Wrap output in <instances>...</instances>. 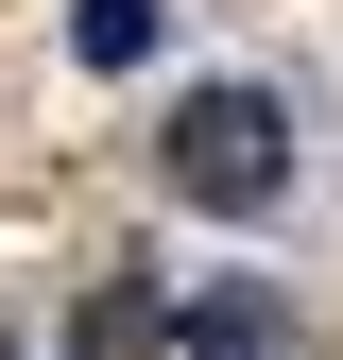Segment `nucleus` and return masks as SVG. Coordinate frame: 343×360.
<instances>
[{"instance_id": "7ed1b4c3", "label": "nucleus", "mask_w": 343, "mask_h": 360, "mask_svg": "<svg viewBox=\"0 0 343 360\" xmlns=\"http://www.w3.org/2000/svg\"><path fill=\"white\" fill-rule=\"evenodd\" d=\"M155 343H172V309H155L138 275H120V292H86V309H69V360H155Z\"/></svg>"}, {"instance_id": "f03ea898", "label": "nucleus", "mask_w": 343, "mask_h": 360, "mask_svg": "<svg viewBox=\"0 0 343 360\" xmlns=\"http://www.w3.org/2000/svg\"><path fill=\"white\" fill-rule=\"evenodd\" d=\"M172 343H189V360H292V309L257 275H206L189 309H172Z\"/></svg>"}, {"instance_id": "20e7f679", "label": "nucleus", "mask_w": 343, "mask_h": 360, "mask_svg": "<svg viewBox=\"0 0 343 360\" xmlns=\"http://www.w3.org/2000/svg\"><path fill=\"white\" fill-rule=\"evenodd\" d=\"M69 52H86V69H138V52H155V0H69Z\"/></svg>"}, {"instance_id": "39448f33", "label": "nucleus", "mask_w": 343, "mask_h": 360, "mask_svg": "<svg viewBox=\"0 0 343 360\" xmlns=\"http://www.w3.org/2000/svg\"><path fill=\"white\" fill-rule=\"evenodd\" d=\"M0 360H18V343H0Z\"/></svg>"}, {"instance_id": "f257e3e1", "label": "nucleus", "mask_w": 343, "mask_h": 360, "mask_svg": "<svg viewBox=\"0 0 343 360\" xmlns=\"http://www.w3.org/2000/svg\"><path fill=\"white\" fill-rule=\"evenodd\" d=\"M155 172L189 206H224V223H257L292 189V120H275V86H189L172 103V138H155Z\"/></svg>"}]
</instances>
